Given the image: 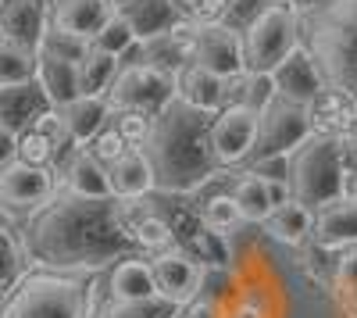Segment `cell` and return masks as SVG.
<instances>
[{
  "label": "cell",
  "mask_w": 357,
  "mask_h": 318,
  "mask_svg": "<svg viewBox=\"0 0 357 318\" xmlns=\"http://www.w3.org/2000/svg\"><path fill=\"white\" fill-rule=\"evenodd\" d=\"M25 257L50 272H100L132 257V243L122 233L114 197H82L57 186L47 204L29 211L22 225Z\"/></svg>",
  "instance_id": "obj_1"
},
{
  "label": "cell",
  "mask_w": 357,
  "mask_h": 318,
  "mask_svg": "<svg viewBox=\"0 0 357 318\" xmlns=\"http://www.w3.org/2000/svg\"><path fill=\"white\" fill-rule=\"evenodd\" d=\"M211 111H197L183 100H172L154 114L143 154L154 172V193L183 197L211 183L222 165L211 151Z\"/></svg>",
  "instance_id": "obj_2"
},
{
  "label": "cell",
  "mask_w": 357,
  "mask_h": 318,
  "mask_svg": "<svg viewBox=\"0 0 357 318\" xmlns=\"http://www.w3.org/2000/svg\"><path fill=\"white\" fill-rule=\"evenodd\" d=\"M301 43L333 90L357 97V0H325L301 18Z\"/></svg>",
  "instance_id": "obj_3"
},
{
  "label": "cell",
  "mask_w": 357,
  "mask_h": 318,
  "mask_svg": "<svg viewBox=\"0 0 357 318\" xmlns=\"http://www.w3.org/2000/svg\"><path fill=\"white\" fill-rule=\"evenodd\" d=\"M97 286L75 272H25L0 301V318H89Z\"/></svg>",
  "instance_id": "obj_4"
},
{
  "label": "cell",
  "mask_w": 357,
  "mask_h": 318,
  "mask_svg": "<svg viewBox=\"0 0 357 318\" xmlns=\"http://www.w3.org/2000/svg\"><path fill=\"white\" fill-rule=\"evenodd\" d=\"M289 190L293 200L307 204L311 211L347 197V158L340 139L333 136H307L301 147L289 151Z\"/></svg>",
  "instance_id": "obj_5"
},
{
  "label": "cell",
  "mask_w": 357,
  "mask_h": 318,
  "mask_svg": "<svg viewBox=\"0 0 357 318\" xmlns=\"http://www.w3.org/2000/svg\"><path fill=\"white\" fill-rule=\"evenodd\" d=\"M240 40H243V72H272L286 54L301 47V15L286 0H268L240 29Z\"/></svg>",
  "instance_id": "obj_6"
},
{
  "label": "cell",
  "mask_w": 357,
  "mask_h": 318,
  "mask_svg": "<svg viewBox=\"0 0 357 318\" xmlns=\"http://www.w3.org/2000/svg\"><path fill=\"white\" fill-rule=\"evenodd\" d=\"M111 111H139V114H154L165 111L175 100V75L143 65V61H129L118 68L114 82L104 93Z\"/></svg>",
  "instance_id": "obj_7"
},
{
  "label": "cell",
  "mask_w": 357,
  "mask_h": 318,
  "mask_svg": "<svg viewBox=\"0 0 357 318\" xmlns=\"http://www.w3.org/2000/svg\"><path fill=\"white\" fill-rule=\"evenodd\" d=\"M311 136V119H307V104H296V100H286V97H272L264 107H261V122H257V143H254V154L250 161L257 158H268V154H289L293 147ZM247 161V165H250Z\"/></svg>",
  "instance_id": "obj_8"
},
{
  "label": "cell",
  "mask_w": 357,
  "mask_h": 318,
  "mask_svg": "<svg viewBox=\"0 0 357 318\" xmlns=\"http://www.w3.org/2000/svg\"><path fill=\"white\" fill-rule=\"evenodd\" d=\"M257 122H261V111L243 107V104H225L222 111H215L211 151L222 168H236L250 161L254 143H257Z\"/></svg>",
  "instance_id": "obj_9"
},
{
  "label": "cell",
  "mask_w": 357,
  "mask_h": 318,
  "mask_svg": "<svg viewBox=\"0 0 357 318\" xmlns=\"http://www.w3.org/2000/svg\"><path fill=\"white\" fill-rule=\"evenodd\" d=\"M75 151V139L68 136L57 107H47L36 122H29L18 132V161L36 165V168H54Z\"/></svg>",
  "instance_id": "obj_10"
},
{
  "label": "cell",
  "mask_w": 357,
  "mask_h": 318,
  "mask_svg": "<svg viewBox=\"0 0 357 318\" xmlns=\"http://www.w3.org/2000/svg\"><path fill=\"white\" fill-rule=\"evenodd\" d=\"M151 268H154V282H158V294L175 301L178 308H186L190 301H197L204 290V265L197 257H190L183 247H172L158 257H151Z\"/></svg>",
  "instance_id": "obj_11"
},
{
  "label": "cell",
  "mask_w": 357,
  "mask_h": 318,
  "mask_svg": "<svg viewBox=\"0 0 357 318\" xmlns=\"http://www.w3.org/2000/svg\"><path fill=\"white\" fill-rule=\"evenodd\" d=\"M54 190L57 186L50 168H36L25 161H11L8 168H0V204L15 211H36L54 197Z\"/></svg>",
  "instance_id": "obj_12"
},
{
  "label": "cell",
  "mask_w": 357,
  "mask_h": 318,
  "mask_svg": "<svg viewBox=\"0 0 357 318\" xmlns=\"http://www.w3.org/2000/svg\"><path fill=\"white\" fill-rule=\"evenodd\" d=\"M193 65L215 72L222 79L240 75L243 72V40H240V29H232L225 22L200 25L197 50H193Z\"/></svg>",
  "instance_id": "obj_13"
},
{
  "label": "cell",
  "mask_w": 357,
  "mask_h": 318,
  "mask_svg": "<svg viewBox=\"0 0 357 318\" xmlns=\"http://www.w3.org/2000/svg\"><path fill=\"white\" fill-rule=\"evenodd\" d=\"M47 25H50L47 0H0V40L36 54Z\"/></svg>",
  "instance_id": "obj_14"
},
{
  "label": "cell",
  "mask_w": 357,
  "mask_h": 318,
  "mask_svg": "<svg viewBox=\"0 0 357 318\" xmlns=\"http://www.w3.org/2000/svg\"><path fill=\"white\" fill-rule=\"evenodd\" d=\"M272 82H275V93L279 97L296 100V104H311L325 90V82L318 75V65H314V57L307 54L304 43L296 47L293 54H286L282 61L272 68Z\"/></svg>",
  "instance_id": "obj_15"
},
{
  "label": "cell",
  "mask_w": 357,
  "mask_h": 318,
  "mask_svg": "<svg viewBox=\"0 0 357 318\" xmlns=\"http://www.w3.org/2000/svg\"><path fill=\"white\" fill-rule=\"evenodd\" d=\"M311 243L318 250H347L357 247V204L350 197H340L333 204L314 211V233Z\"/></svg>",
  "instance_id": "obj_16"
},
{
  "label": "cell",
  "mask_w": 357,
  "mask_h": 318,
  "mask_svg": "<svg viewBox=\"0 0 357 318\" xmlns=\"http://www.w3.org/2000/svg\"><path fill=\"white\" fill-rule=\"evenodd\" d=\"M307 119H311V132L314 136L340 139L354 126V119H357V97L347 93V90H333V86H325V90L307 104Z\"/></svg>",
  "instance_id": "obj_17"
},
{
  "label": "cell",
  "mask_w": 357,
  "mask_h": 318,
  "mask_svg": "<svg viewBox=\"0 0 357 318\" xmlns=\"http://www.w3.org/2000/svg\"><path fill=\"white\" fill-rule=\"evenodd\" d=\"M50 4V25L75 33L82 40H93L100 33V25L114 15L111 0H47Z\"/></svg>",
  "instance_id": "obj_18"
},
{
  "label": "cell",
  "mask_w": 357,
  "mask_h": 318,
  "mask_svg": "<svg viewBox=\"0 0 357 318\" xmlns=\"http://www.w3.org/2000/svg\"><path fill=\"white\" fill-rule=\"evenodd\" d=\"M175 100L215 114V111L225 107V79L190 61V65H183L175 72Z\"/></svg>",
  "instance_id": "obj_19"
},
{
  "label": "cell",
  "mask_w": 357,
  "mask_h": 318,
  "mask_svg": "<svg viewBox=\"0 0 357 318\" xmlns=\"http://www.w3.org/2000/svg\"><path fill=\"white\" fill-rule=\"evenodd\" d=\"M158 294V282H154V268H151V257H122L118 265H111L107 272V301H143V297H154Z\"/></svg>",
  "instance_id": "obj_20"
},
{
  "label": "cell",
  "mask_w": 357,
  "mask_h": 318,
  "mask_svg": "<svg viewBox=\"0 0 357 318\" xmlns=\"http://www.w3.org/2000/svg\"><path fill=\"white\" fill-rule=\"evenodd\" d=\"M47 97L40 90V82H15V86H0V126L22 132L29 122H36L47 111Z\"/></svg>",
  "instance_id": "obj_21"
},
{
  "label": "cell",
  "mask_w": 357,
  "mask_h": 318,
  "mask_svg": "<svg viewBox=\"0 0 357 318\" xmlns=\"http://www.w3.org/2000/svg\"><path fill=\"white\" fill-rule=\"evenodd\" d=\"M107 186L111 197L118 200H136V197H151L154 193V172L143 151H129L126 158H118L107 165Z\"/></svg>",
  "instance_id": "obj_22"
},
{
  "label": "cell",
  "mask_w": 357,
  "mask_h": 318,
  "mask_svg": "<svg viewBox=\"0 0 357 318\" xmlns=\"http://www.w3.org/2000/svg\"><path fill=\"white\" fill-rule=\"evenodd\" d=\"M61 190H72V193H82V197H111L107 168L86 147H75L61 161Z\"/></svg>",
  "instance_id": "obj_23"
},
{
  "label": "cell",
  "mask_w": 357,
  "mask_h": 318,
  "mask_svg": "<svg viewBox=\"0 0 357 318\" xmlns=\"http://www.w3.org/2000/svg\"><path fill=\"white\" fill-rule=\"evenodd\" d=\"M261 229L286 247H301L314 233V211L307 204H301V200H289V204H279V208L268 211Z\"/></svg>",
  "instance_id": "obj_24"
},
{
  "label": "cell",
  "mask_w": 357,
  "mask_h": 318,
  "mask_svg": "<svg viewBox=\"0 0 357 318\" xmlns=\"http://www.w3.org/2000/svg\"><path fill=\"white\" fill-rule=\"evenodd\" d=\"M36 82H40L50 107H65L68 100H75L82 93L79 90V65L50 57V54H36Z\"/></svg>",
  "instance_id": "obj_25"
},
{
  "label": "cell",
  "mask_w": 357,
  "mask_h": 318,
  "mask_svg": "<svg viewBox=\"0 0 357 318\" xmlns=\"http://www.w3.org/2000/svg\"><path fill=\"white\" fill-rule=\"evenodd\" d=\"M57 114H61V122L68 129V136L75 139V147H82V143H89L111 119V107L104 97H89V93H79L75 100H68L65 107H57Z\"/></svg>",
  "instance_id": "obj_26"
},
{
  "label": "cell",
  "mask_w": 357,
  "mask_h": 318,
  "mask_svg": "<svg viewBox=\"0 0 357 318\" xmlns=\"http://www.w3.org/2000/svg\"><path fill=\"white\" fill-rule=\"evenodd\" d=\"M126 18V25L132 29L136 40H151L158 33H168V29L178 22V8L172 0H126L122 8H114Z\"/></svg>",
  "instance_id": "obj_27"
},
{
  "label": "cell",
  "mask_w": 357,
  "mask_h": 318,
  "mask_svg": "<svg viewBox=\"0 0 357 318\" xmlns=\"http://www.w3.org/2000/svg\"><path fill=\"white\" fill-rule=\"evenodd\" d=\"M272 97H275L272 72H240L225 79V104H243V107L261 111Z\"/></svg>",
  "instance_id": "obj_28"
},
{
  "label": "cell",
  "mask_w": 357,
  "mask_h": 318,
  "mask_svg": "<svg viewBox=\"0 0 357 318\" xmlns=\"http://www.w3.org/2000/svg\"><path fill=\"white\" fill-rule=\"evenodd\" d=\"M25 275V247L22 233H15V225L0 215V301L8 297V290Z\"/></svg>",
  "instance_id": "obj_29"
},
{
  "label": "cell",
  "mask_w": 357,
  "mask_h": 318,
  "mask_svg": "<svg viewBox=\"0 0 357 318\" xmlns=\"http://www.w3.org/2000/svg\"><path fill=\"white\" fill-rule=\"evenodd\" d=\"M232 197H236V208H240L243 222H264V215L272 211V197H268V183L254 172H240V179L232 183Z\"/></svg>",
  "instance_id": "obj_30"
},
{
  "label": "cell",
  "mask_w": 357,
  "mask_h": 318,
  "mask_svg": "<svg viewBox=\"0 0 357 318\" xmlns=\"http://www.w3.org/2000/svg\"><path fill=\"white\" fill-rule=\"evenodd\" d=\"M118 68H122V61H118V57L89 47V54L79 61V90L89 93V97H104L107 86H111L114 75H118Z\"/></svg>",
  "instance_id": "obj_31"
},
{
  "label": "cell",
  "mask_w": 357,
  "mask_h": 318,
  "mask_svg": "<svg viewBox=\"0 0 357 318\" xmlns=\"http://www.w3.org/2000/svg\"><path fill=\"white\" fill-rule=\"evenodd\" d=\"M200 225L207 229V233H218V236L236 233V229L243 225V215H240V208H236V197L232 193L207 197L200 204Z\"/></svg>",
  "instance_id": "obj_32"
},
{
  "label": "cell",
  "mask_w": 357,
  "mask_h": 318,
  "mask_svg": "<svg viewBox=\"0 0 357 318\" xmlns=\"http://www.w3.org/2000/svg\"><path fill=\"white\" fill-rule=\"evenodd\" d=\"M100 304L111 318H183V308L161 294L143 301H100Z\"/></svg>",
  "instance_id": "obj_33"
},
{
  "label": "cell",
  "mask_w": 357,
  "mask_h": 318,
  "mask_svg": "<svg viewBox=\"0 0 357 318\" xmlns=\"http://www.w3.org/2000/svg\"><path fill=\"white\" fill-rule=\"evenodd\" d=\"M33 79H36V54L0 40V86L33 82Z\"/></svg>",
  "instance_id": "obj_34"
},
{
  "label": "cell",
  "mask_w": 357,
  "mask_h": 318,
  "mask_svg": "<svg viewBox=\"0 0 357 318\" xmlns=\"http://www.w3.org/2000/svg\"><path fill=\"white\" fill-rule=\"evenodd\" d=\"M136 43H139V40L132 36V29L126 25V18L118 15V11L100 25V33H93V40H89V47H93V50H104V54L118 57V61H122V57H126Z\"/></svg>",
  "instance_id": "obj_35"
},
{
  "label": "cell",
  "mask_w": 357,
  "mask_h": 318,
  "mask_svg": "<svg viewBox=\"0 0 357 318\" xmlns=\"http://www.w3.org/2000/svg\"><path fill=\"white\" fill-rule=\"evenodd\" d=\"M190 257H197V262L207 268H222L225 262H229V247H225V236H218V233H207V229L200 225V229H193V233L178 243Z\"/></svg>",
  "instance_id": "obj_36"
},
{
  "label": "cell",
  "mask_w": 357,
  "mask_h": 318,
  "mask_svg": "<svg viewBox=\"0 0 357 318\" xmlns=\"http://www.w3.org/2000/svg\"><path fill=\"white\" fill-rule=\"evenodd\" d=\"M36 54H50V57H61V61H75L79 65L82 57L89 54V40H82L75 33H65V29H57V25H47Z\"/></svg>",
  "instance_id": "obj_37"
},
{
  "label": "cell",
  "mask_w": 357,
  "mask_h": 318,
  "mask_svg": "<svg viewBox=\"0 0 357 318\" xmlns=\"http://www.w3.org/2000/svg\"><path fill=\"white\" fill-rule=\"evenodd\" d=\"M333 294H336V301L343 304L347 318H357V247H350V254L340 257Z\"/></svg>",
  "instance_id": "obj_38"
},
{
  "label": "cell",
  "mask_w": 357,
  "mask_h": 318,
  "mask_svg": "<svg viewBox=\"0 0 357 318\" xmlns=\"http://www.w3.org/2000/svg\"><path fill=\"white\" fill-rule=\"evenodd\" d=\"M82 147H86L89 154H93V158H97L104 168H107V165H114L118 158H126L129 151H136L132 143H129L122 132H118L114 126H111V119H107V126H104V129H100L93 139H89V143H82Z\"/></svg>",
  "instance_id": "obj_39"
},
{
  "label": "cell",
  "mask_w": 357,
  "mask_h": 318,
  "mask_svg": "<svg viewBox=\"0 0 357 318\" xmlns=\"http://www.w3.org/2000/svg\"><path fill=\"white\" fill-rule=\"evenodd\" d=\"M178 8V18H186L193 25H218L229 18L236 0H172Z\"/></svg>",
  "instance_id": "obj_40"
},
{
  "label": "cell",
  "mask_w": 357,
  "mask_h": 318,
  "mask_svg": "<svg viewBox=\"0 0 357 318\" xmlns=\"http://www.w3.org/2000/svg\"><path fill=\"white\" fill-rule=\"evenodd\" d=\"M151 114H139V111H111V126L122 132L132 147L139 151L143 143H146V132H151Z\"/></svg>",
  "instance_id": "obj_41"
},
{
  "label": "cell",
  "mask_w": 357,
  "mask_h": 318,
  "mask_svg": "<svg viewBox=\"0 0 357 318\" xmlns=\"http://www.w3.org/2000/svg\"><path fill=\"white\" fill-rule=\"evenodd\" d=\"M243 168L254 172V176H261V179H268V183H275V179L289 183V154H268V158H257Z\"/></svg>",
  "instance_id": "obj_42"
},
{
  "label": "cell",
  "mask_w": 357,
  "mask_h": 318,
  "mask_svg": "<svg viewBox=\"0 0 357 318\" xmlns=\"http://www.w3.org/2000/svg\"><path fill=\"white\" fill-rule=\"evenodd\" d=\"M183 318H222L218 315V304L207 297V294H200L197 301H190L186 308H183Z\"/></svg>",
  "instance_id": "obj_43"
},
{
  "label": "cell",
  "mask_w": 357,
  "mask_h": 318,
  "mask_svg": "<svg viewBox=\"0 0 357 318\" xmlns=\"http://www.w3.org/2000/svg\"><path fill=\"white\" fill-rule=\"evenodd\" d=\"M11 161H18V132L0 126V168H8Z\"/></svg>",
  "instance_id": "obj_44"
},
{
  "label": "cell",
  "mask_w": 357,
  "mask_h": 318,
  "mask_svg": "<svg viewBox=\"0 0 357 318\" xmlns=\"http://www.w3.org/2000/svg\"><path fill=\"white\" fill-rule=\"evenodd\" d=\"M340 147H343V158H347V161H357V119H354V126L340 136Z\"/></svg>",
  "instance_id": "obj_45"
},
{
  "label": "cell",
  "mask_w": 357,
  "mask_h": 318,
  "mask_svg": "<svg viewBox=\"0 0 357 318\" xmlns=\"http://www.w3.org/2000/svg\"><path fill=\"white\" fill-rule=\"evenodd\" d=\"M286 4H289V8L296 11V15H301V18H304V15H311V11H318V8L325 4V0H286Z\"/></svg>",
  "instance_id": "obj_46"
},
{
  "label": "cell",
  "mask_w": 357,
  "mask_h": 318,
  "mask_svg": "<svg viewBox=\"0 0 357 318\" xmlns=\"http://www.w3.org/2000/svg\"><path fill=\"white\" fill-rule=\"evenodd\" d=\"M347 197L357 204V161H347Z\"/></svg>",
  "instance_id": "obj_47"
},
{
  "label": "cell",
  "mask_w": 357,
  "mask_h": 318,
  "mask_svg": "<svg viewBox=\"0 0 357 318\" xmlns=\"http://www.w3.org/2000/svg\"><path fill=\"white\" fill-rule=\"evenodd\" d=\"M89 318H111V315H107V311H104V304L97 301V308H93V315H89Z\"/></svg>",
  "instance_id": "obj_48"
},
{
  "label": "cell",
  "mask_w": 357,
  "mask_h": 318,
  "mask_svg": "<svg viewBox=\"0 0 357 318\" xmlns=\"http://www.w3.org/2000/svg\"><path fill=\"white\" fill-rule=\"evenodd\" d=\"M111 4H114V8H122V4H126V0H111Z\"/></svg>",
  "instance_id": "obj_49"
}]
</instances>
